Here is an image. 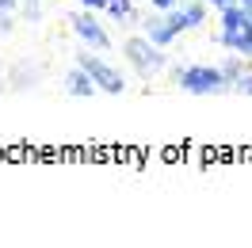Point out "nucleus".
I'll use <instances>...</instances> for the list:
<instances>
[{
    "label": "nucleus",
    "instance_id": "7",
    "mask_svg": "<svg viewBox=\"0 0 252 248\" xmlns=\"http://www.w3.org/2000/svg\"><path fill=\"white\" fill-rule=\"evenodd\" d=\"M65 92L69 95H77V99H84V95H92V92H99V88H95V80H92V73H88V69H73V73H69V77H65Z\"/></svg>",
    "mask_w": 252,
    "mask_h": 248
},
{
    "label": "nucleus",
    "instance_id": "12",
    "mask_svg": "<svg viewBox=\"0 0 252 248\" xmlns=\"http://www.w3.org/2000/svg\"><path fill=\"white\" fill-rule=\"evenodd\" d=\"M149 4H153L157 12H172V8H176V4H180V0H149Z\"/></svg>",
    "mask_w": 252,
    "mask_h": 248
},
{
    "label": "nucleus",
    "instance_id": "16",
    "mask_svg": "<svg viewBox=\"0 0 252 248\" xmlns=\"http://www.w3.org/2000/svg\"><path fill=\"white\" fill-rule=\"evenodd\" d=\"M241 4H245V8H249V12H252V0H241Z\"/></svg>",
    "mask_w": 252,
    "mask_h": 248
},
{
    "label": "nucleus",
    "instance_id": "11",
    "mask_svg": "<svg viewBox=\"0 0 252 248\" xmlns=\"http://www.w3.org/2000/svg\"><path fill=\"white\" fill-rule=\"evenodd\" d=\"M233 92H241V95H252V69H245L241 77L233 80Z\"/></svg>",
    "mask_w": 252,
    "mask_h": 248
},
{
    "label": "nucleus",
    "instance_id": "14",
    "mask_svg": "<svg viewBox=\"0 0 252 248\" xmlns=\"http://www.w3.org/2000/svg\"><path fill=\"white\" fill-rule=\"evenodd\" d=\"M206 4H210V8H218V12H221V8H229V4H237V0H206Z\"/></svg>",
    "mask_w": 252,
    "mask_h": 248
},
{
    "label": "nucleus",
    "instance_id": "5",
    "mask_svg": "<svg viewBox=\"0 0 252 248\" xmlns=\"http://www.w3.org/2000/svg\"><path fill=\"white\" fill-rule=\"evenodd\" d=\"M168 19L176 23V31H191V27H203L206 23V0H191V4H176Z\"/></svg>",
    "mask_w": 252,
    "mask_h": 248
},
{
    "label": "nucleus",
    "instance_id": "1",
    "mask_svg": "<svg viewBox=\"0 0 252 248\" xmlns=\"http://www.w3.org/2000/svg\"><path fill=\"white\" fill-rule=\"evenodd\" d=\"M176 84L191 95H218V92H229V84L221 77V69L214 65H184L176 73Z\"/></svg>",
    "mask_w": 252,
    "mask_h": 248
},
{
    "label": "nucleus",
    "instance_id": "8",
    "mask_svg": "<svg viewBox=\"0 0 252 248\" xmlns=\"http://www.w3.org/2000/svg\"><path fill=\"white\" fill-rule=\"evenodd\" d=\"M245 27H252V12L241 0L229 4V8H221V31H245Z\"/></svg>",
    "mask_w": 252,
    "mask_h": 248
},
{
    "label": "nucleus",
    "instance_id": "10",
    "mask_svg": "<svg viewBox=\"0 0 252 248\" xmlns=\"http://www.w3.org/2000/svg\"><path fill=\"white\" fill-rule=\"evenodd\" d=\"M107 16L111 19H130L134 16V4L130 0H107Z\"/></svg>",
    "mask_w": 252,
    "mask_h": 248
},
{
    "label": "nucleus",
    "instance_id": "13",
    "mask_svg": "<svg viewBox=\"0 0 252 248\" xmlns=\"http://www.w3.org/2000/svg\"><path fill=\"white\" fill-rule=\"evenodd\" d=\"M80 8H88V12H95V8H107V0H80Z\"/></svg>",
    "mask_w": 252,
    "mask_h": 248
},
{
    "label": "nucleus",
    "instance_id": "3",
    "mask_svg": "<svg viewBox=\"0 0 252 248\" xmlns=\"http://www.w3.org/2000/svg\"><path fill=\"white\" fill-rule=\"evenodd\" d=\"M77 65L92 73V80H95V88H99V92H107V95H123V88H126L123 73H119V69H111L103 58H95V54H88V50H80V54H77Z\"/></svg>",
    "mask_w": 252,
    "mask_h": 248
},
{
    "label": "nucleus",
    "instance_id": "9",
    "mask_svg": "<svg viewBox=\"0 0 252 248\" xmlns=\"http://www.w3.org/2000/svg\"><path fill=\"white\" fill-rule=\"evenodd\" d=\"M241 73H245V65H241V54H229V62L221 65V77H225V84L233 88V80L241 77Z\"/></svg>",
    "mask_w": 252,
    "mask_h": 248
},
{
    "label": "nucleus",
    "instance_id": "4",
    "mask_svg": "<svg viewBox=\"0 0 252 248\" xmlns=\"http://www.w3.org/2000/svg\"><path fill=\"white\" fill-rule=\"evenodd\" d=\"M69 23H73V34H77L84 46H92V50H107V46H111L107 31L99 27V19H95L88 8H84V12H77V16L69 19Z\"/></svg>",
    "mask_w": 252,
    "mask_h": 248
},
{
    "label": "nucleus",
    "instance_id": "15",
    "mask_svg": "<svg viewBox=\"0 0 252 248\" xmlns=\"http://www.w3.org/2000/svg\"><path fill=\"white\" fill-rule=\"evenodd\" d=\"M16 8V0H0V12H12Z\"/></svg>",
    "mask_w": 252,
    "mask_h": 248
},
{
    "label": "nucleus",
    "instance_id": "6",
    "mask_svg": "<svg viewBox=\"0 0 252 248\" xmlns=\"http://www.w3.org/2000/svg\"><path fill=\"white\" fill-rule=\"evenodd\" d=\"M145 34H149V38H153L157 46H172V38H176L180 31H176V23L168 19V12H164V16L145 19Z\"/></svg>",
    "mask_w": 252,
    "mask_h": 248
},
{
    "label": "nucleus",
    "instance_id": "2",
    "mask_svg": "<svg viewBox=\"0 0 252 248\" xmlns=\"http://www.w3.org/2000/svg\"><path fill=\"white\" fill-rule=\"evenodd\" d=\"M126 58H130V65L142 73V77H153L157 69H164V54L160 50L164 46H157L149 34H138V38H126Z\"/></svg>",
    "mask_w": 252,
    "mask_h": 248
}]
</instances>
